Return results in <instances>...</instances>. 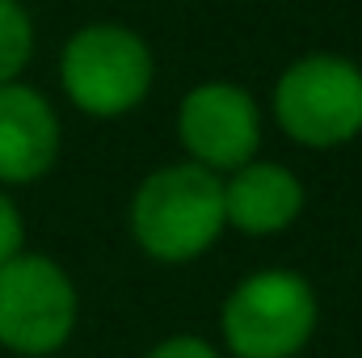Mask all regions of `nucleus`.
<instances>
[{
  "label": "nucleus",
  "instance_id": "f257e3e1",
  "mask_svg": "<svg viewBox=\"0 0 362 358\" xmlns=\"http://www.w3.org/2000/svg\"><path fill=\"white\" fill-rule=\"evenodd\" d=\"M127 228H131L135 249L160 266L198 262L228 232V224H223V178H215L189 161H173V165L152 169L131 194Z\"/></svg>",
  "mask_w": 362,
  "mask_h": 358
},
{
  "label": "nucleus",
  "instance_id": "f03ea898",
  "mask_svg": "<svg viewBox=\"0 0 362 358\" xmlns=\"http://www.w3.org/2000/svg\"><path fill=\"white\" fill-rule=\"evenodd\" d=\"M152 85V42L122 21H89L59 47V89L85 118H127L148 101Z\"/></svg>",
  "mask_w": 362,
  "mask_h": 358
},
{
  "label": "nucleus",
  "instance_id": "7ed1b4c3",
  "mask_svg": "<svg viewBox=\"0 0 362 358\" xmlns=\"http://www.w3.org/2000/svg\"><path fill=\"white\" fill-rule=\"evenodd\" d=\"M320 325V299L308 274L291 266H266L245 274L223 308L219 337L232 358H299Z\"/></svg>",
  "mask_w": 362,
  "mask_h": 358
},
{
  "label": "nucleus",
  "instance_id": "20e7f679",
  "mask_svg": "<svg viewBox=\"0 0 362 358\" xmlns=\"http://www.w3.org/2000/svg\"><path fill=\"white\" fill-rule=\"evenodd\" d=\"M274 127L312 152L346 148L362 135V68L337 51L291 59L270 89Z\"/></svg>",
  "mask_w": 362,
  "mask_h": 358
},
{
  "label": "nucleus",
  "instance_id": "39448f33",
  "mask_svg": "<svg viewBox=\"0 0 362 358\" xmlns=\"http://www.w3.org/2000/svg\"><path fill=\"white\" fill-rule=\"evenodd\" d=\"M81 321L72 274L47 253L21 249L0 266V350L17 358L59 354Z\"/></svg>",
  "mask_w": 362,
  "mask_h": 358
},
{
  "label": "nucleus",
  "instance_id": "423d86ee",
  "mask_svg": "<svg viewBox=\"0 0 362 358\" xmlns=\"http://www.w3.org/2000/svg\"><path fill=\"white\" fill-rule=\"evenodd\" d=\"M262 105L236 81H198L177 105V144L189 165L215 178L236 173L262 152Z\"/></svg>",
  "mask_w": 362,
  "mask_h": 358
},
{
  "label": "nucleus",
  "instance_id": "0eeeda50",
  "mask_svg": "<svg viewBox=\"0 0 362 358\" xmlns=\"http://www.w3.org/2000/svg\"><path fill=\"white\" fill-rule=\"evenodd\" d=\"M64 152V127L47 93L34 85H0V190L42 181Z\"/></svg>",
  "mask_w": 362,
  "mask_h": 358
},
{
  "label": "nucleus",
  "instance_id": "6e6552de",
  "mask_svg": "<svg viewBox=\"0 0 362 358\" xmlns=\"http://www.w3.org/2000/svg\"><path fill=\"white\" fill-rule=\"evenodd\" d=\"M308 207L299 173L282 161H249L223 178V224L240 236H278Z\"/></svg>",
  "mask_w": 362,
  "mask_h": 358
},
{
  "label": "nucleus",
  "instance_id": "1a4fd4ad",
  "mask_svg": "<svg viewBox=\"0 0 362 358\" xmlns=\"http://www.w3.org/2000/svg\"><path fill=\"white\" fill-rule=\"evenodd\" d=\"M38 47V30L34 17L21 0H0V85L21 81V72L30 68Z\"/></svg>",
  "mask_w": 362,
  "mask_h": 358
},
{
  "label": "nucleus",
  "instance_id": "9d476101",
  "mask_svg": "<svg viewBox=\"0 0 362 358\" xmlns=\"http://www.w3.org/2000/svg\"><path fill=\"white\" fill-rule=\"evenodd\" d=\"M25 249V215L13 198V190H0V266L13 262Z\"/></svg>",
  "mask_w": 362,
  "mask_h": 358
},
{
  "label": "nucleus",
  "instance_id": "9b49d317",
  "mask_svg": "<svg viewBox=\"0 0 362 358\" xmlns=\"http://www.w3.org/2000/svg\"><path fill=\"white\" fill-rule=\"evenodd\" d=\"M144 358H223V350L215 342L198 337V333H173V337L156 342Z\"/></svg>",
  "mask_w": 362,
  "mask_h": 358
}]
</instances>
